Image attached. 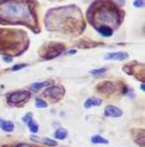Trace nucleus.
I'll list each match as a JSON object with an SVG mask.
<instances>
[{"instance_id":"f257e3e1","label":"nucleus","mask_w":145,"mask_h":147,"mask_svg":"<svg viewBox=\"0 0 145 147\" xmlns=\"http://www.w3.org/2000/svg\"><path fill=\"white\" fill-rule=\"evenodd\" d=\"M37 7L35 0H0V23L27 26L37 31Z\"/></svg>"},{"instance_id":"f03ea898","label":"nucleus","mask_w":145,"mask_h":147,"mask_svg":"<svg viewBox=\"0 0 145 147\" xmlns=\"http://www.w3.org/2000/svg\"><path fill=\"white\" fill-rule=\"evenodd\" d=\"M46 28L65 34H81L85 29V22L81 9L75 5L52 8L46 13Z\"/></svg>"},{"instance_id":"7ed1b4c3","label":"nucleus","mask_w":145,"mask_h":147,"mask_svg":"<svg viewBox=\"0 0 145 147\" xmlns=\"http://www.w3.org/2000/svg\"><path fill=\"white\" fill-rule=\"evenodd\" d=\"M123 12L112 0H94L86 12V19L94 29L110 27L113 30L123 21Z\"/></svg>"},{"instance_id":"20e7f679","label":"nucleus","mask_w":145,"mask_h":147,"mask_svg":"<svg viewBox=\"0 0 145 147\" xmlns=\"http://www.w3.org/2000/svg\"><path fill=\"white\" fill-rule=\"evenodd\" d=\"M29 45L27 35L21 30L0 29V53L19 56Z\"/></svg>"},{"instance_id":"39448f33","label":"nucleus","mask_w":145,"mask_h":147,"mask_svg":"<svg viewBox=\"0 0 145 147\" xmlns=\"http://www.w3.org/2000/svg\"><path fill=\"white\" fill-rule=\"evenodd\" d=\"M65 51V45L60 43H49L41 49V56L44 59H53Z\"/></svg>"},{"instance_id":"423d86ee","label":"nucleus","mask_w":145,"mask_h":147,"mask_svg":"<svg viewBox=\"0 0 145 147\" xmlns=\"http://www.w3.org/2000/svg\"><path fill=\"white\" fill-rule=\"evenodd\" d=\"M31 97V93L27 90H17L7 95V101L12 105H19L20 103L27 102Z\"/></svg>"},{"instance_id":"0eeeda50","label":"nucleus","mask_w":145,"mask_h":147,"mask_svg":"<svg viewBox=\"0 0 145 147\" xmlns=\"http://www.w3.org/2000/svg\"><path fill=\"white\" fill-rule=\"evenodd\" d=\"M65 95V89L61 86H52L45 89L44 96L49 97L52 102H58L60 101Z\"/></svg>"},{"instance_id":"6e6552de","label":"nucleus","mask_w":145,"mask_h":147,"mask_svg":"<svg viewBox=\"0 0 145 147\" xmlns=\"http://www.w3.org/2000/svg\"><path fill=\"white\" fill-rule=\"evenodd\" d=\"M123 115V111L120 109V108H118V107H115V105H107L106 108H105V116H107V117H113V118H118V117H121Z\"/></svg>"},{"instance_id":"1a4fd4ad","label":"nucleus","mask_w":145,"mask_h":147,"mask_svg":"<svg viewBox=\"0 0 145 147\" xmlns=\"http://www.w3.org/2000/svg\"><path fill=\"white\" fill-rule=\"evenodd\" d=\"M97 89H98L99 93L108 94V93H114L116 90V86L113 82H111V81H105V82L100 84Z\"/></svg>"},{"instance_id":"9d476101","label":"nucleus","mask_w":145,"mask_h":147,"mask_svg":"<svg viewBox=\"0 0 145 147\" xmlns=\"http://www.w3.org/2000/svg\"><path fill=\"white\" fill-rule=\"evenodd\" d=\"M128 58V53L127 52H121V51H118V52H111V53H107L104 59L105 60H118V61H121V60H124Z\"/></svg>"},{"instance_id":"9b49d317","label":"nucleus","mask_w":145,"mask_h":147,"mask_svg":"<svg viewBox=\"0 0 145 147\" xmlns=\"http://www.w3.org/2000/svg\"><path fill=\"white\" fill-rule=\"evenodd\" d=\"M101 103H102V101H101L100 98H98V97H90V98H88V100L85 101L84 107L88 109V108H91V107H98V105H100Z\"/></svg>"},{"instance_id":"f8f14e48","label":"nucleus","mask_w":145,"mask_h":147,"mask_svg":"<svg viewBox=\"0 0 145 147\" xmlns=\"http://www.w3.org/2000/svg\"><path fill=\"white\" fill-rule=\"evenodd\" d=\"M101 36H104V37H111V36L113 35V29L112 28H110V27H99V28H97L96 29Z\"/></svg>"},{"instance_id":"ddd939ff","label":"nucleus","mask_w":145,"mask_h":147,"mask_svg":"<svg viewBox=\"0 0 145 147\" xmlns=\"http://www.w3.org/2000/svg\"><path fill=\"white\" fill-rule=\"evenodd\" d=\"M51 85V82L50 81H43V82H36V84H32L31 86H30V88L32 89V90H35V92H38V90H41L42 88H44V87H49Z\"/></svg>"},{"instance_id":"4468645a","label":"nucleus","mask_w":145,"mask_h":147,"mask_svg":"<svg viewBox=\"0 0 145 147\" xmlns=\"http://www.w3.org/2000/svg\"><path fill=\"white\" fill-rule=\"evenodd\" d=\"M67 136H68V132H67V130L63 129V127H60V129H58V130L54 132V138H57V139H59V140L66 139Z\"/></svg>"},{"instance_id":"2eb2a0df","label":"nucleus","mask_w":145,"mask_h":147,"mask_svg":"<svg viewBox=\"0 0 145 147\" xmlns=\"http://www.w3.org/2000/svg\"><path fill=\"white\" fill-rule=\"evenodd\" d=\"M0 127H1V130L5 131V132H13V130H14V123L13 122H9V121H4V123L0 125Z\"/></svg>"},{"instance_id":"dca6fc26","label":"nucleus","mask_w":145,"mask_h":147,"mask_svg":"<svg viewBox=\"0 0 145 147\" xmlns=\"http://www.w3.org/2000/svg\"><path fill=\"white\" fill-rule=\"evenodd\" d=\"M91 142L92 144H108V140H106L105 138H102L99 134H96V136L91 137Z\"/></svg>"},{"instance_id":"f3484780","label":"nucleus","mask_w":145,"mask_h":147,"mask_svg":"<svg viewBox=\"0 0 145 147\" xmlns=\"http://www.w3.org/2000/svg\"><path fill=\"white\" fill-rule=\"evenodd\" d=\"M28 126H29V130L32 132V133H36V132H38V130H39V126H38V124H36L32 119L28 123Z\"/></svg>"},{"instance_id":"a211bd4d","label":"nucleus","mask_w":145,"mask_h":147,"mask_svg":"<svg viewBox=\"0 0 145 147\" xmlns=\"http://www.w3.org/2000/svg\"><path fill=\"white\" fill-rule=\"evenodd\" d=\"M105 72H106V68L104 67V68H98V69H92V71H90V74L93 76V77H98V76H101L102 73H105Z\"/></svg>"},{"instance_id":"6ab92c4d","label":"nucleus","mask_w":145,"mask_h":147,"mask_svg":"<svg viewBox=\"0 0 145 147\" xmlns=\"http://www.w3.org/2000/svg\"><path fill=\"white\" fill-rule=\"evenodd\" d=\"M35 105L37 107V108H46V107H47V102H45V101L42 100V98H36Z\"/></svg>"},{"instance_id":"aec40b11","label":"nucleus","mask_w":145,"mask_h":147,"mask_svg":"<svg viewBox=\"0 0 145 147\" xmlns=\"http://www.w3.org/2000/svg\"><path fill=\"white\" fill-rule=\"evenodd\" d=\"M43 144H45V145H47V146H57V141H54V140H51V139H49V138H43V139H39ZM38 140V141H39Z\"/></svg>"},{"instance_id":"412c9836","label":"nucleus","mask_w":145,"mask_h":147,"mask_svg":"<svg viewBox=\"0 0 145 147\" xmlns=\"http://www.w3.org/2000/svg\"><path fill=\"white\" fill-rule=\"evenodd\" d=\"M32 119V113H27L23 117H22V121H23V123H29L30 121Z\"/></svg>"},{"instance_id":"4be33fe9","label":"nucleus","mask_w":145,"mask_h":147,"mask_svg":"<svg viewBox=\"0 0 145 147\" xmlns=\"http://www.w3.org/2000/svg\"><path fill=\"white\" fill-rule=\"evenodd\" d=\"M144 5H145L144 0H135L134 1V6L136 8H142V7H144Z\"/></svg>"},{"instance_id":"5701e85b","label":"nucleus","mask_w":145,"mask_h":147,"mask_svg":"<svg viewBox=\"0 0 145 147\" xmlns=\"http://www.w3.org/2000/svg\"><path fill=\"white\" fill-rule=\"evenodd\" d=\"M28 66V64H20V65H15L12 69L13 71H17V69H21V68H24V67H27Z\"/></svg>"},{"instance_id":"b1692460","label":"nucleus","mask_w":145,"mask_h":147,"mask_svg":"<svg viewBox=\"0 0 145 147\" xmlns=\"http://www.w3.org/2000/svg\"><path fill=\"white\" fill-rule=\"evenodd\" d=\"M14 147H35V146L29 145V144H25V142H21V144H17V145L14 146Z\"/></svg>"},{"instance_id":"393cba45","label":"nucleus","mask_w":145,"mask_h":147,"mask_svg":"<svg viewBox=\"0 0 145 147\" xmlns=\"http://www.w3.org/2000/svg\"><path fill=\"white\" fill-rule=\"evenodd\" d=\"M4 60L7 61V63H11L12 61V57H4Z\"/></svg>"},{"instance_id":"a878e982","label":"nucleus","mask_w":145,"mask_h":147,"mask_svg":"<svg viewBox=\"0 0 145 147\" xmlns=\"http://www.w3.org/2000/svg\"><path fill=\"white\" fill-rule=\"evenodd\" d=\"M118 3H119V6H123L124 3H126V0H118Z\"/></svg>"},{"instance_id":"bb28decb","label":"nucleus","mask_w":145,"mask_h":147,"mask_svg":"<svg viewBox=\"0 0 145 147\" xmlns=\"http://www.w3.org/2000/svg\"><path fill=\"white\" fill-rule=\"evenodd\" d=\"M66 53H68V55H74V53H76V50H70V51H67Z\"/></svg>"},{"instance_id":"cd10ccee","label":"nucleus","mask_w":145,"mask_h":147,"mask_svg":"<svg viewBox=\"0 0 145 147\" xmlns=\"http://www.w3.org/2000/svg\"><path fill=\"white\" fill-rule=\"evenodd\" d=\"M144 88H145V87H144V84H142V85H140V89H142L143 92H144Z\"/></svg>"},{"instance_id":"c85d7f7f","label":"nucleus","mask_w":145,"mask_h":147,"mask_svg":"<svg viewBox=\"0 0 145 147\" xmlns=\"http://www.w3.org/2000/svg\"><path fill=\"white\" fill-rule=\"evenodd\" d=\"M3 123H4V121H3V119H1V118H0V125H1V124H3Z\"/></svg>"},{"instance_id":"c756f323","label":"nucleus","mask_w":145,"mask_h":147,"mask_svg":"<svg viewBox=\"0 0 145 147\" xmlns=\"http://www.w3.org/2000/svg\"><path fill=\"white\" fill-rule=\"evenodd\" d=\"M83 1H88V0H83Z\"/></svg>"}]
</instances>
